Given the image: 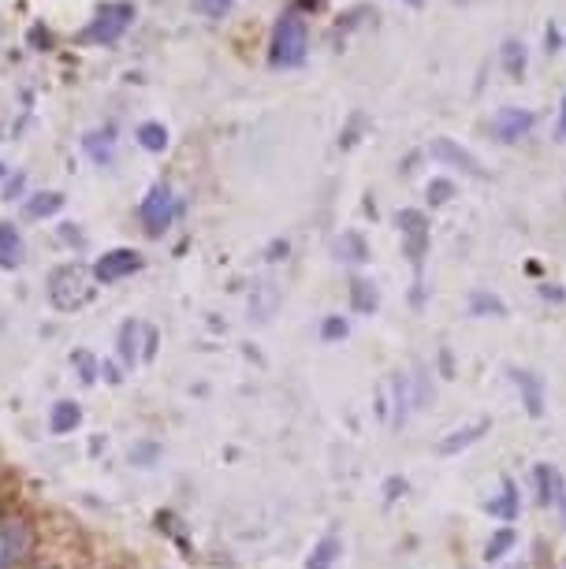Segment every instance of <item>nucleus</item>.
<instances>
[{"instance_id":"nucleus-24","label":"nucleus","mask_w":566,"mask_h":569,"mask_svg":"<svg viewBox=\"0 0 566 569\" xmlns=\"http://www.w3.org/2000/svg\"><path fill=\"white\" fill-rule=\"evenodd\" d=\"M559 513H563V525H566V496L559 499Z\"/></svg>"},{"instance_id":"nucleus-7","label":"nucleus","mask_w":566,"mask_h":569,"mask_svg":"<svg viewBox=\"0 0 566 569\" xmlns=\"http://www.w3.org/2000/svg\"><path fill=\"white\" fill-rule=\"evenodd\" d=\"M510 380H515L522 406L529 410V417H540L544 413V376L529 372V369H510Z\"/></svg>"},{"instance_id":"nucleus-25","label":"nucleus","mask_w":566,"mask_h":569,"mask_svg":"<svg viewBox=\"0 0 566 569\" xmlns=\"http://www.w3.org/2000/svg\"><path fill=\"white\" fill-rule=\"evenodd\" d=\"M559 134H566V112H563V123H559Z\"/></svg>"},{"instance_id":"nucleus-22","label":"nucleus","mask_w":566,"mask_h":569,"mask_svg":"<svg viewBox=\"0 0 566 569\" xmlns=\"http://www.w3.org/2000/svg\"><path fill=\"white\" fill-rule=\"evenodd\" d=\"M384 491H388V502H395V499H399V491L407 496V480H403V477H391V480H388V488H384Z\"/></svg>"},{"instance_id":"nucleus-14","label":"nucleus","mask_w":566,"mask_h":569,"mask_svg":"<svg viewBox=\"0 0 566 569\" xmlns=\"http://www.w3.org/2000/svg\"><path fill=\"white\" fill-rule=\"evenodd\" d=\"M339 551H344V543L336 540V536H325L314 551H309V558H306V569H332L336 566V558H339Z\"/></svg>"},{"instance_id":"nucleus-20","label":"nucleus","mask_w":566,"mask_h":569,"mask_svg":"<svg viewBox=\"0 0 566 569\" xmlns=\"http://www.w3.org/2000/svg\"><path fill=\"white\" fill-rule=\"evenodd\" d=\"M347 320L344 317H328L325 325H320V339L325 342H336V339H347Z\"/></svg>"},{"instance_id":"nucleus-12","label":"nucleus","mask_w":566,"mask_h":569,"mask_svg":"<svg viewBox=\"0 0 566 569\" xmlns=\"http://www.w3.org/2000/svg\"><path fill=\"white\" fill-rule=\"evenodd\" d=\"M23 264V239L12 223H0V268H19Z\"/></svg>"},{"instance_id":"nucleus-3","label":"nucleus","mask_w":566,"mask_h":569,"mask_svg":"<svg viewBox=\"0 0 566 569\" xmlns=\"http://www.w3.org/2000/svg\"><path fill=\"white\" fill-rule=\"evenodd\" d=\"M306 60V23L298 16H284L276 23V38H272V63L280 68H298Z\"/></svg>"},{"instance_id":"nucleus-2","label":"nucleus","mask_w":566,"mask_h":569,"mask_svg":"<svg viewBox=\"0 0 566 569\" xmlns=\"http://www.w3.org/2000/svg\"><path fill=\"white\" fill-rule=\"evenodd\" d=\"M34 551V532L23 518H0V569H19Z\"/></svg>"},{"instance_id":"nucleus-6","label":"nucleus","mask_w":566,"mask_h":569,"mask_svg":"<svg viewBox=\"0 0 566 569\" xmlns=\"http://www.w3.org/2000/svg\"><path fill=\"white\" fill-rule=\"evenodd\" d=\"M138 268H142V253L138 250H109L93 264V279H101V283H120V279L135 276Z\"/></svg>"},{"instance_id":"nucleus-15","label":"nucleus","mask_w":566,"mask_h":569,"mask_svg":"<svg viewBox=\"0 0 566 569\" xmlns=\"http://www.w3.org/2000/svg\"><path fill=\"white\" fill-rule=\"evenodd\" d=\"M529 123H533V116L510 109V112H504V116L496 120V131L504 134V142H515L518 134H526V131H529Z\"/></svg>"},{"instance_id":"nucleus-19","label":"nucleus","mask_w":566,"mask_h":569,"mask_svg":"<svg viewBox=\"0 0 566 569\" xmlns=\"http://www.w3.org/2000/svg\"><path fill=\"white\" fill-rule=\"evenodd\" d=\"M120 358L127 365H135V358H138V325H123V331H120Z\"/></svg>"},{"instance_id":"nucleus-18","label":"nucleus","mask_w":566,"mask_h":569,"mask_svg":"<svg viewBox=\"0 0 566 569\" xmlns=\"http://www.w3.org/2000/svg\"><path fill=\"white\" fill-rule=\"evenodd\" d=\"M350 295H355V309H361V313L377 309V291H373V283H366V279H358V283L350 287Z\"/></svg>"},{"instance_id":"nucleus-8","label":"nucleus","mask_w":566,"mask_h":569,"mask_svg":"<svg viewBox=\"0 0 566 569\" xmlns=\"http://www.w3.org/2000/svg\"><path fill=\"white\" fill-rule=\"evenodd\" d=\"M533 480H537V502H540V507H559V499L566 496L563 472L555 466H548V461H540V466L533 469Z\"/></svg>"},{"instance_id":"nucleus-16","label":"nucleus","mask_w":566,"mask_h":569,"mask_svg":"<svg viewBox=\"0 0 566 569\" xmlns=\"http://www.w3.org/2000/svg\"><path fill=\"white\" fill-rule=\"evenodd\" d=\"M138 142H142L149 153H160L168 146V131L160 123H142L138 127Z\"/></svg>"},{"instance_id":"nucleus-13","label":"nucleus","mask_w":566,"mask_h":569,"mask_svg":"<svg viewBox=\"0 0 566 569\" xmlns=\"http://www.w3.org/2000/svg\"><path fill=\"white\" fill-rule=\"evenodd\" d=\"M79 421H82L79 406H75V402H57V406H52V413H49V432L52 436H68V432L79 428Z\"/></svg>"},{"instance_id":"nucleus-11","label":"nucleus","mask_w":566,"mask_h":569,"mask_svg":"<svg viewBox=\"0 0 566 569\" xmlns=\"http://www.w3.org/2000/svg\"><path fill=\"white\" fill-rule=\"evenodd\" d=\"M518 547V529L515 525H504V529H496L493 536H488V543H485V562L493 566V562H504V558L515 551Z\"/></svg>"},{"instance_id":"nucleus-10","label":"nucleus","mask_w":566,"mask_h":569,"mask_svg":"<svg viewBox=\"0 0 566 569\" xmlns=\"http://www.w3.org/2000/svg\"><path fill=\"white\" fill-rule=\"evenodd\" d=\"M485 510L493 513L496 521H504V525H510L518 518V510H522V496H518V485L515 480H504V485H499V496L496 499H488L485 502Z\"/></svg>"},{"instance_id":"nucleus-5","label":"nucleus","mask_w":566,"mask_h":569,"mask_svg":"<svg viewBox=\"0 0 566 569\" xmlns=\"http://www.w3.org/2000/svg\"><path fill=\"white\" fill-rule=\"evenodd\" d=\"M135 8L123 4V0H112V4H101L98 16H93V23L87 27V41H116L131 23Z\"/></svg>"},{"instance_id":"nucleus-9","label":"nucleus","mask_w":566,"mask_h":569,"mask_svg":"<svg viewBox=\"0 0 566 569\" xmlns=\"http://www.w3.org/2000/svg\"><path fill=\"white\" fill-rule=\"evenodd\" d=\"M493 428V421H477V425H466V428H455L451 436H444L440 443H436V455H458V450H466V447H474L485 439V432Z\"/></svg>"},{"instance_id":"nucleus-21","label":"nucleus","mask_w":566,"mask_h":569,"mask_svg":"<svg viewBox=\"0 0 566 569\" xmlns=\"http://www.w3.org/2000/svg\"><path fill=\"white\" fill-rule=\"evenodd\" d=\"M474 317H480V313H499L504 317V302H499V298H493V295H474Z\"/></svg>"},{"instance_id":"nucleus-1","label":"nucleus","mask_w":566,"mask_h":569,"mask_svg":"<svg viewBox=\"0 0 566 569\" xmlns=\"http://www.w3.org/2000/svg\"><path fill=\"white\" fill-rule=\"evenodd\" d=\"M93 298V276L82 264H60L52 268L49 276V302L63 309V313H75Z\"/></svg>"},{"instance_id":"nucleus-23","label":"nucleus","mask_w":566,"mask_h":569,"mask_svg":"<svg viewBox=\"0 0 566 569\" xmlns=\"http://www.w3.org/2000/svg\"><path fill=\"white\" fill-rule=\"evenodd\" d=\"M429 194H436L433 201H447V194H451V182H436V187H429Z\"/></svg>"},{"instance_id":"nucleus-17","label":"nucleus","mask_w":566,"mask_h":569,"mask_svg":"<svg viewBox=\"0 0 566 569\" xmlns=\"http://www.w3.org/2000/svg\"><path fill=\"white\" fill-rule=\"evenodd\" d=\"M63 206V198L60 194H38L34 201H27V217L30 220H41V217H52Z\"/></svg>"},{"instance_id":"nucleus-4","label":"nucleus","mask_w":566,"mask_h":569,"mask_svg":"<svg viewBox=\"0 0 566 569\" xmlns=\"http://www.w3.org/2000/svg\"><path fill=\"white\" fill-rule=\"evenodd\" d=\"M138 217H142L146 231L149 234H160L168 228V223L176 220V198H172V187L168 182H157V187H149V194L142 198V206H138Z\"/></svg>"}]
</instances>
